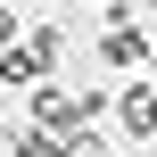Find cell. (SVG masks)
Returning <instances> with one entry per match:
<instances>
[{"label":"cell","instance_id":"1","mask_svg":"<svg viewBox=\"0 0 157 157\" xmlns=\"http://www.w3.org/2000/svg\"><path fill=\"white\" fill-rule=\"evenodd\" d=\"M58 25H25V41L17 50H0V83H17V91H41L50 75H58Z\"/></svg>","mask_w":157,"mask_h":157},{"label":"cell","instance_id":"2","mask_svg":"<svg viewBox=\"0 0 157 157\" xmlns=\"http://www.w3.org/2000/svg\"><path fill=\"white\" fill-rule=\"evenodd\" d=\"M149 50H157V33H149V25H132L124 8H108V33H99V58H108V66H141Z\"/></svg>","mask_w":157,"mask_h":157},{"label":"cell","instance_id":"3","mask_svg":"<svg viewBox=\"0 0 157 157\" xmlns=\"http://www.w3.org/2000/svg\"><path fill=\"white\" fill-rule=\"evenodd\" d=\"M116 124H124L132 141H157V83H124V99H116Z\"/></svg>","mask_w":157,"mask_h":157},{"label":"cell","instance_id":"4","mask_svg":"<svg viewBox=\"0 0 157 157\" xmlns=\"http://www.w3.org/2000/svg\"><path fill=\"white\" fill-rule=\"evenodd\" d=\"M17 41H25V17H17L8 0H0V50H17Z\"/></svg>","mask_w":157,"mask_h":157},{"label":"cell","instance_id":"5","mask_svg":"<svg viewBox=\"0 0 157 157\" xmlns=\"http://www.w3.org/2000/svg\"><path fill=\"white\" fill-rule=\"evenodd\" d=\"M108 8H116V0H108Z\"/></svg>","mask_w":157,"mask_h":157}]
</instances>
